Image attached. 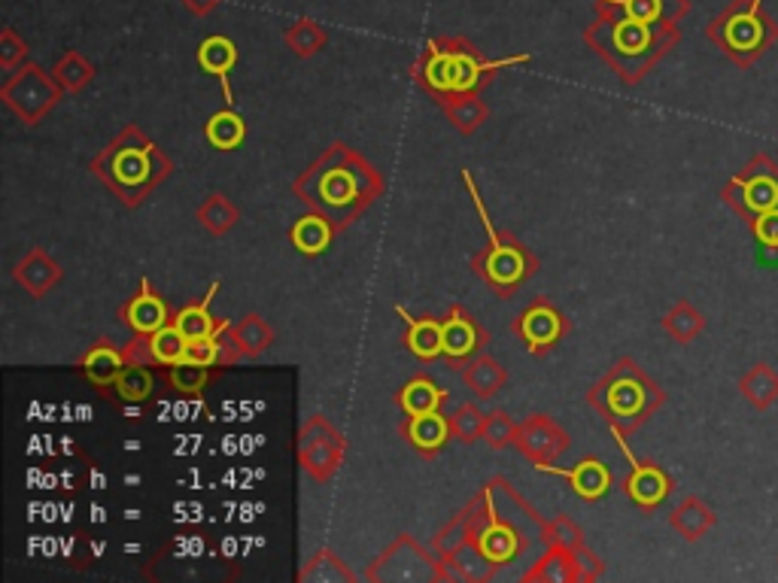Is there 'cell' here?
<instances>
[{
    "mask_svg": "<svg viewBox=\"0 0 778 583\" xmlns=\"http://www.w3.org/2000/svg\"><path fill=\"white\" fill-rule=\"evenodd\" d=\"M195 216H199V222L204 225V231H211L214 237H222V234H229V231L238 225L241 210H238V204H234L229 195L216 192V195H207V198L201 200V207L195 210Z\"/></svg>",
    "mask_w": 778,
    "mask_h": 583,
    "instance_id": "32",
    "label": "cell"
},
{
    "mask_svg": "<svg viewBox=\"0 0 778 583\" xmlns=\"http://www.w3.org/2000/svg\"><path fill=\"white\" fill-rule=\"evenodd\" d=\"M442 113L447 116V122L457 128L462 138H472L481 125H487L489 107L487 101H481V94H454L438 104Z\"/></svg>",
    "mask_w": 778,
    "mask_h": 583,
    "instance_id": "26",
    "label": "cell"
},
{
    "mask_svg": "<svg viewBox=\"0 0 778 583\" xmlns=\"http://www.w3.org/2000/svg\"><path fill=\"white\" fill-rule=\"evenodd\" d=\"M401 438L408 441L413 453H420L423 459H435L444 446L454 441V431H450V419L444 411H429L420 416H405L398 423Z\"/></svg>",
    "mask_w": 778,
    "mask_h": 583,
    "instance_id": "16",
    "label": "cell"
},
{
    "mask_svg": "<svg viewBox=\"0 0 778 583\" xmlns=\"http://www.w3.org/2000/svg\"><path fill=\"white\" fill-rule=\"evenodd\" d=\"M654 399V386L645 380V374L633 362L611 365L609 374L587 392V401L605 416L611 431H621V435L639 426L641 419L651 414Z\"/></svg>",
    "mask_w": 778,
    "mask_h": 583,
    "instance_id": "7",
    "label": "cell"
},
{
    "mask_svg": "<svg viewBox=\"0 0 778 583\" xmlns=\"http://www.w3.org/2000/svg\"><path fill=\"white\" fill-rule=\"evenodd\" d=\"M204 138L207 143L219 150V153H234L241 143L246 140V122L241 113H234V107H226L214 113L207 125H204Z\"/></svg>",
    "mask_w": 778,
    "mask_h": 583,
    "instance_id": "28",
    "label": "cell"
},
{
    "mask_svg": "<svg viewBox=\"0 0 778 583\" xmlns=\"http://www.w3.org/2000/svg\"><path fill=\"white\" fill-rule=\"evenodd\" d=\"M62 98L64 89L59 86V79L34 62H25L13 74H7L3 86H0L3 107L10 109L18 122L31 125V128L43 122L49 113L59 107Z\"/></svg>",
    "mask_w": 778,
    "mask_h": 583,
    "instance_id": "8",
    "label": "cell"
},
{
    "mask_svg": "<svg viewBox=\"0 0 778 583\" xmlns=\"http://www.w3.org/2000/svg\"><path fill=\"white\" fill-rule=\"evenodd\" d=\"M584 43L614 67L624 82H639L663 49V28L621 13H596L594 25L584 28Z\"/></svg>",
    "mask_w": 778,
    "mask_h": 583,
    "instance_id": "6",
    "label": "cell"
},
{
    "mask_svg": "<svg viewBox=\"0 0 778 583\" xmlns=\"http://www.w3.org/2000/svg\"><path fill=\"white\" fill-rule=\"evenodd\" d=\"M459 173H462V185H465V192H469V198H472L474 210H477V219H481V225L487 231V246L477 249L472 256L474 276H477V280H481L496 298H511V295H514V292H518L520 286L535 274V271H538V259H535L533 249L523 244L520 237L496 229V222H493V216H489L487 204H484L481 192H477V183H474L472 170L462 168Z\"/></svg>",
    "mask_w": 778,
    "mask_h": 583,
    "instance_id": "5",
    "label": "cell"
},
{
    "mask_svg": "<svg viewBox=\"0 0 778 583\" xmlns=\"http://www.w3.org/2000/svg\"><path fill=\"white\" fill-rule=\"evenodd\" d=\"M624 490L626 495L636 502L639 507H645V510H651V507H656L666 495H669L672 490V483H669V477L663 475L656 465H641V462H633V471H629V477H626V483H624Z\"/></svg>",
    "mask_w": 778,
    "mask_h": 583,
    "instance_id": "24",
    "label": "cell"
},
{
    "mask_svg": "<svg viewBox=\"0 0 778 583\" xmlns=\"http://www.w3.org/2000/svg\"><path fill=\"white\" fill-rule=\"evenodd\" d=\"M234 335L241 340L246 359H259L275 344V328L268 325V320H262L259 313H244L241 320H234Z\"/></svg>",
    "mask_w": 778,
    "mask_h": 583,
    "instance_id": "34",
    "label": "cell"
},
{
    "mask_svg": "<svg viewBox=\"0 0 778 583\" xmlns=\"http://www.w3.org/2000/svg\"><path fill=\"white\" fill-rule=\"evenodd\" d=\"M450 401V396L444 392L442 386L435 384L429 374H417L408 384L398 389L396 404L401 407L405 416H420L429 411H442L444 404Z\"/></svg>",
    "mask_w": 778,
    "mask_h": 583,
    "instance_id": "25",
    "label": "cell"
},
{
    "mask_svg": "<svg viewBox=\"0 0 778 583\" xmlns=\"http://www.w3.org/2000/svg\"><path fill=\"white\" fill-rule=\"evenodd\" d=\"M541 541L553 544V547H563V550L578 553L584 547V532H581L575 520L553 517V520H541Z\"/></svg>",
    "mask_w": 778,
    "mask_h": 583,
    "instance_id": "40",
    "label": "cell"
},
{
    "mask_svg": "<svg viewBox=\"0 0 778 583\" xmlns=\"http://www.w3.org/2000/svg\"><path fill=\"white\" fill-rule=\"evenodd\" d=\"M214 340L216 350H219V368H231L241 359H246L244 347H241V340L234 335V320H222V323L216 325Z\"/></svg>",
    "mask_w": 778,
    "mask_h": 583,
    "instance_id": "42",
    "label": "cell"
},
{
    "mask_svg": "<svg viewBox=\"0 0 778 583\" xmlns=\"http://www.w3.org/2000/svg\"><path fill=\"white\" fill-rule=\"evenodd\" d=\"M119 316L128 323V328H131L135 335H155V332H162L165 325L174 323V313H170L168 301L162 298V292L155 289L150 276L140 280V289L119 308Z\"/></svg>",
    "mask_w": 778,
    "mask_h": 583,
    "instance_id": "14",
    "label": "cell"
},
{
    "mask_svg": "<svg viewBox=\"0 0 778 583\" xmlns=\"http://www.w3.org/2000/svg\"><path fill=\"white\" fill-rule=\"evenodd\" d=\"M530 62V52H518L511 59H487L469 37H432L411 64V77L435 104H442L454 94H481L499 70Z\"/></svg>",
    "mask_w": 778,
    "mask_h": 583,
    "instance_id": "3",
    "label": "cell"
},
{
    "mask_svg": "<svg viewBox=\"0 0 778 583\" xmlns=\"http://www.w3.org/2000/svg\"><path fill=\"white\" fill-rule=\"evenodd\" d=\"M283 43L295 59H314L322 49L329 47V31L322 28L317 18H295L290 28L283 31Z\"/></svg>",
    "mask_w": 778,
    "mask_h": 583,
    "instance_id": "30",
    "label": "cell"
},
{
    "mask_svg": "<svg viewBox=\"0 0 778 583\" xmlns=\"http://www.w3.org/2000/svg\"><path fill=\"white\" fill-rule=\"evenodd\" d=\"M165 380L174 392H183V396H199L211 384V368H201V365H189V362H177L165 368Z\"/></svg>",
    "mask_w": 778,
    "mask_h": 583,
    "instance_id": "39",
    "label": "cell"
},
{
    "mask_svg": "<svg viewBox=\"0 0 778 583\" xmlns=\"http://www.w3.org/2000/svg\"><path fill=\"white\" fill-rule=\"evenodd\" d=\"M514 435H518V423L508 416V411H502V407L487 411L484 441H487L489 450H508V446H514Z\"/></svg>",
    "mask_w": 778,
    "mask_h": 583,
    "instance_id": "41",
    "label": "cell"
},
{
    "mask_svg": "<svg viewBox=\"0 0 778 583\" xmlns=\"http://www.w3.org/2000/svg\"><path fill=\"white\" fill-rule=\"evenodd\" d=\"M757 237H761V244L766 246H778V210H763L761 219H757Z\"/></svg>",
    "mask_w": 778,
    "mask_h": 583,
    "instance_id": "47",
    "label": "cell"
},
{
    "mask_svg": "<svg viewBox=\"0 0 778 583\" xmlns=\"http://www.w3.org/2000/svg\"><path fill=\"white\" fill-rule=\"evenodd\" d=\"M763 37V25L757 22L754 16V10L751 13H739V16H732L727 25H724V40H727V47L736 49V52H748V49H754L761 43Z\"/></svg>",
    "mask_w": 778,
    "mask_h": 583,
    "instance_id": "38",
    "label": "cell"
},
{
    "mask_svg": "<svg viewBox=\"0 0 778 583\" xmlns=\"http://www.w3.org/2000/svg\"><path fill=\"white\" fill-rule=\"evenodd\" d=\"M150 344H153L155 368H170V365L183 362L186 344H189V340H186V335L177 328V325L170 323L165 325L162 332L150 335Z\"/></svg>",
    "mask_w": 778,
    "mask_h": 583,
    "instance_id": "37",
    "label": "cell"
},
{
    "mask_svg": "<svg viewBox=\"0 0 778 583\" xmlns=\"http://www.w3.org/2000/svg\"><path fill=\"white\" fill-rule=\"evenodd\" d=\"M489 344V332L472 316V310L462 305H454L444 316V359L450 362V368L462 371L465 362H472L474 355Z\"/></svg>",
    "mask_w": 778,
    "mask_h": 583,
    "instance_id": "13",
    "label": "cell"
},
{
    "mask_svg": "<svg viewBox=\"0 0 778 583\" xmlns=\"http://www.w3.org/2000/svg\"><path fill=\"white\" fill-rule=\"evenodd\" d=\"M450 431H454V441L459 444H477L484 441V426H487V411H481L474 401L469 404H457L450 414Z\"/></svg>",
    "mask_w": 778,
    "mask_h": 583,
    "instance_id": "36",
    "label": "cell"
},
{
    "mask_svg": "<svg viewBox=\"0 0 778 583\" xmlns=\"http://www.w3.org/2000/svg\"><path fill=\"white\" fill-rule=\"evenodd\" d=\"M535 471H545V475H553V477H565L569 480V487L572 492L584 498V502H599V498H605L611 490V483H614V477H611V468L605 462L599 459V456H584L581 462H575L572 468H560V465H533Z\"/></svg>",
    "mask_w": 778,
    "mask_h": 583,
    "instance_id": "15",
    "label": "cell"
},
{
    "mask_svg": "<svg viewBox=\"0 0 778 583\" xmlns=\"http://www.w3.org/2000/svg\"><path fill=\"white\" fill-rule=\"evenodd\" d=\"M514 335L523 340L526 353L530 355H548L550 350H557L565 340V335L572 332V323L563 310L557 308L548 298H535L533 305L526 310H520L518 320L511 323Z\"/></svg>",
    "mask_w": 778,
    "mask_h": 583,
    "instance_id": "11",
    "label": "cell"
},
{
    "mask_svg": "<svg viewBox=\"0 0 778 583\" xmlns=\"http://www.w3.org/2000/svg\"><path fill=\"white\" fill-rule=\"evenodd\" d=\"M195 62H199V67L207 74V77L219 79L226 107H234V92H231V82H229L231 70H234V64H238V47H234V40L226 37V34H211V37H204L199 52H195Z\"/></svg>",
    "mask_w": 778,
    "mask_h": 583,
    "instance_id": "17",
    "label": "cell"
},
{
    "mask_svg": "<svg viewBox=\"0 0 778 583\" xmlns=\"http://www.w3.org/2000/svg\"><path fill=\"white\" fill-rule=\"evenodd\" d=\"M405 320V347L420 362H435L444 355V316H411L405 308H396Z\"/></svg>",
    "mask_w": 778,
    "mask_h": 583,
    "instance_id": "19",
    "label": "cell"
},
{
    "mask_svg": "<svg viewBox=\"0 0 778 583\" xmlns=\"http://www.w3.org/2000/svg\"><path fill=\"white\" fill-rule=\"evenodd\" d=\"M514 446L533 465H548V462H557L563 456L565 450L572 446V438L569 431L553 423L550 416L545 414H533L526 416L523 423H518V435H514Z\"/></svg>",
    "mask_w": 778,
    "mask_h": 583,
    "instance_id": "12",
    "label": "cell"
},
{
    "mask_svg": "<svg viewBox=\"0 0 778 583\" xmlns=\"http://www.w3.org/2000/svg\"><path fill=\"white\" fill-rule=\"evenodd\" d=\"M183 362H189V365H201V368H216V365H219V350H216V340L214 338L189 340V344H186Z\"/></svg>",
    "mask_w": 778,
    "mask_h": 583,
    "instance_id": "45",
    "label": "cell"
},
{
    "mask_svg": "<svg viewBox=\"0 0 778 583\" xmlns=\"http://www.w3.org/2000/svg\"><path fill=\"white\" fill-rule=\"evenodd\" d=\"M374 583H447L450 571L435 550L420 547L411 535H398L366 571Z\"/></svg>",
    "mask_w": 778,
    "mask_h": 583,
    "instance_id": "9",
    "label": "cell"
},
{
    "mask_svg": "<svg viewBox=\"0 0 778 583\" xmlns=\"http://www.w3.org/2000/svg\"><path fill=\"white\" fill-rule=\"evenodd\" d=\"M125 368V355L123 350L116 347V344H110V340H98L92 344L82 359H79V371H82V377L89 380L92 386L98 389H113L116 380H119V374Z\"/></svg>",
    "mask_w": 778,
    "mask_h": 583,
    "instance_id": "21",
    "label": "cell"
},
{
    "mask_svg": "<svg viewBox=\"0 0 778 583\" xmlns=\"http://www.w3.org/2000/svg\"><path fill=\"white\" fill-rule=\"evenodd\" d=\"M52 77L59 79L64 94H79L94 79V64L79 49H67L52 67Z\"/></svg>",
    "mask_w": 778,
    "mask_h": 583,
    "instance_id": "33",
    "label": "cell"
},
{
    "mask_svg": "<svg viewBox=\"0 0 778 583\" xmlns=\"http://www.w3.org/2000/svg\"><path fill=\"white\" fill-rule=\"evenodd\" d=\"M298 581L302 583H353L356 581V574L350 571V566L337 556L335 550H329V547H322L317 550L310 559L305 562V568L298 571Z\"/></svg>",
    "mask_w": 778,
    "mask_h": 583,
    "instance_id": "31",
    "label": "cell"
},
{
    "mask_svg": "<svg viewBox=\"0 0 778 583\" xmlns=\"http://www.w3.org/2000/svg\"><path fill=\"white\" fill-rule=\"evenodd\" d=\"M383 192H386V183L381 170L347 143H332L317 161H310L292 180V195L302 200L307 210L329 216L337 231L359 222L378 204Z\"/></svg>",
    "mask_w": 778,
    "mask_h": 583,
    "instance_id": "2",
    "label": "cell"
},
{
    "mask_svg": "<svg viewBox=\"0 0 778 583\" xmlns=\"http://www.w3.org/2000/svg\"><path fill=\"white\" fill-rule=\"evenodd\" d=\"M123 355H125V365H146V368H155L150 335H135V338L123 347Z\"/></svg>",
    "mask_w": 778,
    "mask_h": 583,
    "instance_id": "46",
    "label": "cell"
},
{
    "mask_svg": "<svg viewBox=\"0 0 778 583\" xmlns=\"http://www.w3.org/2000/svg\"><path fill=\"white\" fill-rule=\"evenodd\" d=\"M745 204L751 210H776L778 204V183L773 177H754L745 183Z\"/></svg>",
    "mask_w": 778,
    "mask_h": 583,
    "instance_id": "44",
    "label": "cell"
},
{
    "mask_svg": "<svg viewBox=\"0 0 778 583\" xmlns=\"http://www.w3.org/2000/svg\"><path fill=\"white\" fill-rule=\"evenodd\" d=\"M459 374H462V384L469 386V392L477 401L496 399L505 389V384H508V371L502 368V362L496 355L489 353L474 355L472 362L462 365Z\"/></svg>",
    "mask_w": 778,
    "mask_h": 583,
    "instance_id": "23",
    "label": "cell"
},
{
    "mask_svg": "<svg viewBox=\"0 0 778 583\" xmlns=\"http://www.w3.org/2000/svg\"><path fill=\"white\" fill-rule=\"evenodd\" d=\"M675 3L678 0H596V13H621L651 25H663L675 16Z\"/></svg>",
    "mask_w": 778,
    "mask_h": 583,
    "instance_id": "29",
    "label": "cell"
},
{
    "mask_svg": "<svg viewBox=\"0 0 778 583\" xmlns=\"http://www.w3.org/2000/svg\"><path fill=\"white\" fill-rule=\"evenodd\" d=\"M469 507H472L469 544L447 562L450 581H493L499 568L518 562L520 556L530 550L535 535L541 537L545 517H538L523 495L518 498L514 510L505 514V507L499 505V477L484 483Z\"/></svg>",
    "mask_w": 778,
    "mask_h": 583,
    "instance_id": "1",
    "label": "cell"
},
{
    "mask_svg": "<svg viewBox=\"0 0 778 583\" xmlns=\"http://www.w3.org/2000/svg\"><path fill=\"white\" fill-rule=\"evenodd\" d=\"M62 264L49 256L43 246H34L31 252H25V259L18 261L13 280H16L22 289L28 292L31 298H43L49 292L62 283Z\"/></svg>",
    "mask_w": 778,
    "mask_h": 583,
    "instance_id": "18",
    "label": "cell"
},
{
    "mask_svg": "<svg viewBox=\"0 0 778 583\" xmlns=\"http://www.w3.org/2000/svg\"><path fill=\"white\" fill-rule=\"evenodd\" d=\"M520 581H526V583H575V581H581L578 556H575L572 550H563V547L545 544V553L538 556V562H533V568H526V571L520 574Z\"/></svg>",
    "mask_w": 778,
    "mask_h": 583,
    "instance_id": "22",
    "label": "cell"
},
{
    "mask_svg": "<svg viewBox=\"0 0 778 583\" xmlns=\"http://www.w3.org/2000/svg\"><path fill=\"white\" fill-rule=\"evenodd\" d=\"M89 170L107 185L123 207L138 210L174 173V161L138 125H125L123 131L94 155Z\"/></svg>",
    "mask_w": 778,
    "mask_h": 583,
    "instance_id": "4",
    "label": "cell"
},
{
    "mask_svg": "<svg viewBox=\"0 0 778 583\" xmlns=\"http://www.w3.org/2000/svg\"><path fill=\"white\" fill-rule=\"evenodd\" d=\"M335 234L337 225L329 216L317 213V210H307L305 216H298V219L292 222L290 241L292 246H295V252H302L305 259H317V256H322V252L332 246Z\"/></svg>",
    "mask_w": 778,
    "mask_h": 583,
    "instance_id": "20",
    "label": "cell"
},
{
    "mask_svg": "<svg viewBox=\"0 0 778 583\" xmlns=\"http://www.w3.org/2000/svg\"><path fill=\"white\" fill-rule=\"evenodd\" d=\"M219 280H214L211 283V289H207V295L201 298V301H192V305H186L183 310H177L174 313V325L180 328L186 335V340H201V338H214V332H216V320L211 316V301H214V295L219 292Z\"/></svg>",
    "mask_w": 778,
    "mask_h": 583,
    "instance_id": "27",
    "label": "cell"
},
{
    "mask_svg": "<svg viewBox=\"0 0 778 583\" xmlns=\"http://www.w3.org/2000/svg\"><path fill=\"white\" fill-rule=\"evenodd\" d=\"M575 556H578V566H581V581H596V578L602 574V562L596 559L594 553L587 550V544H584Z\"/></svg>",
    "mask_w": 778,
    "mask_h": 583,
    "instance_id": "48",
    "label": "cell"
},
{
    "mask_svg": "<svg viewBox=\"0 0 778 583\" xmlns=\"http://www.w3.org/2000/svg\"><path fill=\"white\" fill-rule=\"evenodd\" d=\"M298 465L314 483H332L337 468L347 459V435L332 426V419L322 414H310L295 438Z\"/></svg>",
    "mask_w": 778,
    "mask_h": 583,
    "instance_id": "10",
    "label": "cell"
},
{
    "mask_svg": "<svg viewBox=\"0 0 778 583\" xmlns=\"http://www.w3.org/2000/svg\"><path fill=\"white\" fill-rule=\"evenodd\" d=\"M113 392H116L119 401H125V404H143V401H150L155 392L153 371L146 368V365H125L119 380L113 386Z\"/></svg>",
    "mask_w": 778,
    "mask_h": 583,
    "instance_id": "35",
    "label": "cell"
},
{
    "mask_svg": "<svg viewBox=\"0 0 778 583\" xmlns=\"http://www.w3.org/2000/svg\"><path fill=\"white\" fill-rule=\"evenodd\" d=\"M180 3H183L186 10H189L195 18H204L211 16L222 0H180Z\"/></svg>",
    "mask_w": 778,
    "mask_h": 583,
    "instance_id": "49",
    "label": "cell"
},
{
    "mask_svg": "<svg viewBox=\"0 0 778 583\" xmlns=\"http://www.w3.org/2000/svg\"><path fill=\"white\" fill-rule=\"evenodd\" d=\"M28 55H31V47H28L13 28H3V31H0V67H3L7 74H13L16 67L28 62Z\"/></svg>",
    "mask_w": 778,
    "mask_h": 583,
    "instance_id": "43",
    "label": "cell"
}]
</instances>
